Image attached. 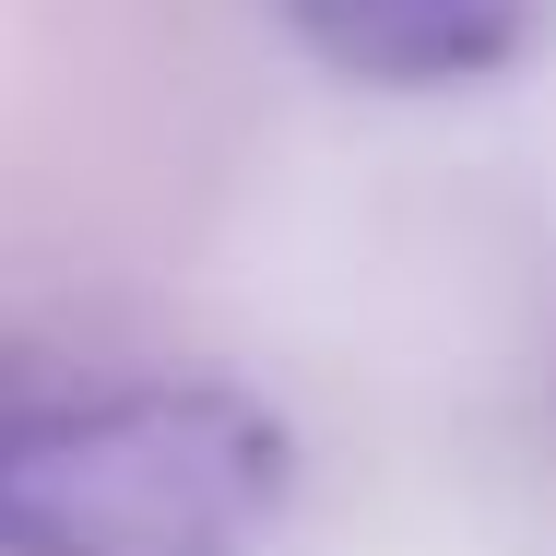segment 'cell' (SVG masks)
Segmentation results:
<instances>
[{"label": "cell", "mask_w": 556, "mask_h": 556, "mask_svg": "<svg viewBox=\"0 0 556 556\" xmlns=\"http://www.w3.org/2000/svg\"><path fill=\"white\" fill-rule=\"evenodd\" d=\"M285 24L355 84H485L533 48L545 0H285Z\"/></svg>", "instance_id": "obj_2"}, {"label": "cell", "mask_w": 556, "mask_h": 556, "mask_svg": "<svg viewBox=\"0 0 556 556\" xmlns=\"http://www.w3.org/2000/svg\"><path fill=\"white\" fill-rule=\"evenodd\" d=\"M296 439L237 379H108L0 403V556H249Z\"/></svg>", "instance_id": "obj_1"}]
</instances>
